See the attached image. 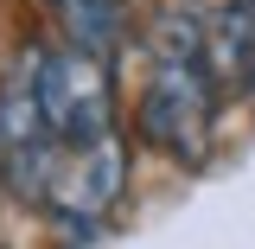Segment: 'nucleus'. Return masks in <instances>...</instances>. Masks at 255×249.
<instances>
[{"label":"nucleus","mask_w":255,"mask_h":249,"mask_svg":"<svg viewBox=\"0 0 255 249\" xmlns=\"http://www.w3.org/2000/svg\"><path fill=\"white\" fill-rule=\"evenodd\" d=\"M147 90H140V141H153L159 154L179 166H204L211 154V128H217V83L204 64V19L172 6L147 26Z\"/></svg>","instance_id":"nucleus-1"},{"label":"nucleus","mask_w":255,"mask_h":249,"mask_svg":"<svg viewBox=\"0 0 255 249\" xmlns=\"http://www.w3.org/2000/svg\"><path fill=\"white\" fill-rule=\"evenodd\" d=\"M26 58H32L38 115H45L58 147H90L102 134H115V70H109V58H90L77 45H51V51H26Z\"/></svg>","instance_id":"nucleus-2"},{"label":"nucleus","mask_w":255,"mask_h":249,"mask_svg":"<svg viewBox=\"0 0 255 249\" xmlns=\"http://www.w3.org/2000/svg\"><path fill=\"white\" fill-rule=\"evenodd\" d=\"M122 192H128V141H122V128H115V134H102L90 147H64L38 205L58 224H70V230H96V224L122 205Z\"/></svg>","instance_id":"nucleus-3"},{"label":"nucleus","mask_w":255,"mask_h":249,"mask_svg":"<svg viewBox=\"0 0 255 249\" xmlns=\"http://www.w3.org/2000/svg\"><path fill=\"white\" fill-rule=\"evenodd\" d=\"M58 154L64 147L51 141V128L38 115V96H32V58H19L13 77H0V186L26 205H38Z\"/></svg>","instance_id":"nucleus-4"},{"label":"nucleus","mask_w":255,"mask_h":249,"mask_svg":"<svg viewBox=\"0 0 255 249\" xmlns=\"http://www.w3.org/2000/svg\"><path fill=\"white\" fill-rule=\"evenodd\" d=\"M64 26V45L90 51V58H115L128 38V0H45Z\"/></svg>","instance_id":"nucleus-5"},{"label":"nucleus","mask_w":255,"mask_h":249,"mask_svg":"<svg viewBox=\"0 0 255 249\" xmlns=\"http://www.w3.org/2000/svg\"><path fill=\"white\" fill-rule=\"evenodd\" d=\"M236 13H255V0H236Z\"/></svg>","instance_id":"nucleus-6"},{"label":"nucleus","mask_w":255,"mask_h":249,"mask_svg":"<svg viewBox=\"0 0 255 249\" xmlns=\"http://www.w3.org/2000/svg\"><path fill=\"white\" fill-rule=\"evenodd\" d=\"M249 90H255V77H249Z\"/></svg>","instance_id":"nucleus-7"}]
</instances>
